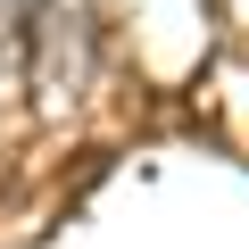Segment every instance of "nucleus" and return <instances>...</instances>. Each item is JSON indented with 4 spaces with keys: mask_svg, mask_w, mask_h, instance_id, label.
Wrapping results in <instances>:
<instances>
[{
    "mask_svg": "<svg viewBox=\"0 0 249 249\" xmlns=\"http://www.w3.org/2000/svg\"><path fill=\"white\" fill-rule=\"evenodd\" d=\"M25 50H34V91L50 108L83 100V83H91V0H34Z\"/></svg>",
    "mask_w": 249,
    "mask_h": 249,
    "instance_id": "f257e3e1",
    "label": "nucleus"
},
{
    "mask_svg": "<svg viewBox=\"0 0 249 249\" xmlns=\"http://www.w3.org/2000/svg\"><path fill=\"white\" fill-rule=\"evenodd\" d=\"M25 17H34V0H0V42H9V34H25Z\"/></svg>",
    "mask_w": 249,
    "mask_h": 249,
    "instance_id": "f03ea898",
    "label": "nucleus"
}]
</instances>
